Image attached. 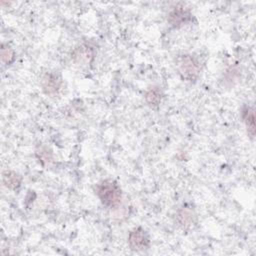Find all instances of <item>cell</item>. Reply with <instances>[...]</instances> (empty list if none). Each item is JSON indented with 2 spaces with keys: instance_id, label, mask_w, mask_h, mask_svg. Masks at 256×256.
<instances>
[{
  "instance_id": "cell-9",
  "label": "cell",
  "mask_w": 256,
  "mask_h": 256,
  "mask_svg": "<svg viewBox=\"0 0 256 256\" xmlns=\"http://www.w3.org/2000/svg\"><path fill=\"white\" fill-rule=\"evenodd\" d=\"M2 179H3L4 185L11 190L18 189L22 183V177L18 173L10 170L3 172Z\"/></svg>"
},
{
  "instance_id": "cell-10",
  "label": "cell",
  "mask_w": 256,
  "mask_h": 256,
  "mask_svg": "<svg viewBox=\"0 0 256 256\" xmlns=\"http://www.w3.org/2000/svg\"><path fill=\"white\" fill-rule=\"evenodd\" d=\"M162 100V93L157 87H151L149 88L145 93V101L146 103L152 107H158Z\"/></svg>"
},
{
  "instance_id": "cell-8",
  "label": "cell",
  "mask_w": 256,
  "mask_h": 256,
  "mask_svg": "<svg viewBox=\"0 0 256 256\" xmlns=\"http://www.w3.org/2000/svg\"><path fill=\"white\" fill-rule=\"evenodd\" d=\"M242 118L243 122L246 126L247 133L251 138L255 136V114L254 109L250 106L245 105L242 109Z\"/></svg>"
},
{
  "instance_id": "cell-11",
  "label": "cell",
  "mask_w": 256,
  "mask_h": 256,
  "mask_svg": "<svg viewBox=\"0 0 256 256\" xmlns=\"http://www.w3.org/2000/svg\"><path fill=\"white\" fill-rule=\"evenodd\" d=\"M15 59V52L12 48L2 45L1 47V60L4 64H10Z\"/></svg>"
},
{
  "instance_id": "cell-7",
  "label": "cell",
  "mask_w": 256,
  "mask_h": 256,
  "mask_svg": "<svg viewBox=\"0 0 256 256\" xmlns=\"http://www.w3.org/2000/svg\"><path fill=\"white\" fill-rule=\"evenodd\" d=\"M93 49L88 45H80L76 47L72 53L73 61L78 65H87L93 59Z\"/></svg>"
},
{
  "instance_id": "cell-4",
  "label": "cell",
  "mask_w": 256,
  "mask_h": 256,
  "mask_svg": "<svg viewBox=\"0 0 256 256\" xmlns=\"http://www.w3.org/2000/svg\"><path fill=\"white\" fill-rule=\"evenodd\" d=\"M192 19V14L189 8L184 5H176L168 14V22L173 27H181L189 23Z\"/></svg>"
},
{
  "instance_id": "cell-5",
  "label": "cell",
  "mask_w": 256,
  "mask_h": 256,
  "mask_svg": "<svg viewBox=\"0 0 256 256\" xmlns=\"http://www.w3.org/2000/svg\"><path fill=\"white\" fill-rule=\"evenodd\" d=\"M43 91L46 94L53 95L59 91L61 85V77L54 72H49L44 75L41 82Z\"/></svg>"
},
{
  "instance_id": "cell-3",
  "label": "cell",
  "mask_w": 256,
  "mask_h": 256,
  "mask_svg": "<svg viewBox=\"0 0 256 256\" xmlns=\"http://www.w3.org/2000/svg\"><path fill=\"white\" fill-rule=\"evenodd\" d=\"M128 245L134 251H144L150 246L149 236L141 227L134 228L128 235Z\"/></svg>"
},
{
  "instance_id": "cell-1",
  "label": "cell",
  "mask_w": 256,
  "mask_h": 256,
  "mask_svg": "<svg viewBox=\"0 0 256 256\" xmlns=\"http://www.w3.org/2000/svg\"><path fill=\"white\" fill-rule=\"evenodd\" d=\"M96 195L101 203L111 209H116L122 202V191L120 186L111 179H106L96 185Z\"/></svg>"
},
{
  "instance_id": "cell-2",
  "label": "cell",
  "mask_w": 256,
  "mask_h": 256,
  "mask_svg": "<svg viewBox=\"0 0 256 256\" xmlns=\"http://www.w3.org/2000/svg\"><path fill=\"white\" fill-rule=\"evenodd\" d=\"M176 66L179 75L186 81H195L200 74V62L191 54L179 56L176 61Z\"/></svg>"
},
{
  "instance_id": "cell-6",
  "label": "cell",
  "mask_w": 256,
  "mask_h": 256,
  "mask_svg": "<svg viewBox=\"0 0 256 256\" xmlns=\"http://www.w3.org/2000/svg\"><path fill=\"white\" fill-rule=\"evenodd\" d=\"M176 218H177L178 224L183 229H188L192 225L195 224V222H196V213H195V211L192 207L185 205V206H183L182 208H180L178 210Z\"/></svg>"
}]
</instances>
